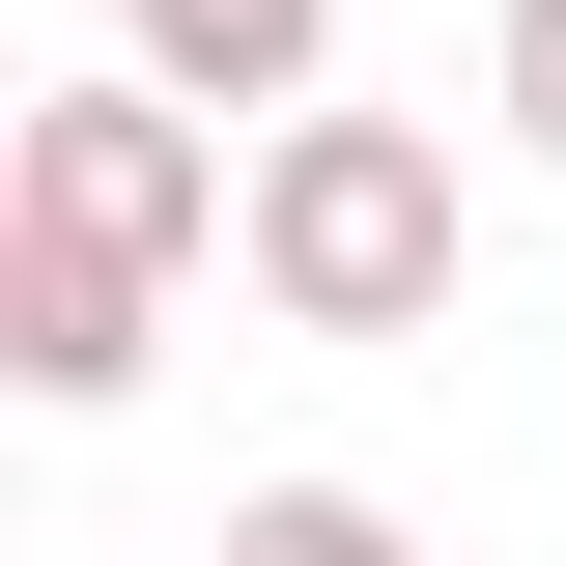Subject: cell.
I'll use <instances>...</instances> for the list:
<instances>
[{
	"label": "cell",
	"instance_id": "obj_1",
	"mask_svg": "<svg viewBox=\"0 0 566 566\" xmlns=\"http://www.w3.org/2000/svg\"><path fill=\"white\" fill-rule=\"evenodd\" d=\"M453 255H482V199H453V114H255V227H227V283H255L283 340H453Z\"/></svg>",
	"mask_w": 566,
	"mask_h": 566
},
{
	"label": "cell",
	"instance_id": "obj_2",
	"mask_svg": "<svg viewBox=\"0 0 566 566\" xmlns=\"http://www.w3.org/2000/svg\"><path fill=\"white\" fill-rule=\"evenodd\" d=\"M0 199H57V227H114V255H170V283H199L227 227H255V170H227V114H199V85H170V57L114 29L85 85H29V142H0Z\"/></svg>",
	"mask_w": 566,
	"mask_h": 566
},
{
	"label": "cell",
	"instance_id": "obj_3",
	"mask_svg": "<svg viewBox=\"0 0 566 566\" xmlns=\"http://www.w3.org/2000/svg\"><path fill=\"white\" fill-rule=\"evenodd\" d=\"M142 340H170V255H114V227H57V199H0V397H29V424H114Z\"/></svg>",
	"mask_w": 566,
	"mask_h": 566
},
{
	"label": "cell",
	"instance_id": "obj_4",
	"mask_svg": "<svg viewBox=\"0 0 566 566\" xmlns=\"http://www.w3.org/2000/svg\"><path fill=\"white\" fill-rule=\"evenodd\" d=\"M114 29L199 85V114H312V85H340V0H114Z\"/></svg>",
	"mask_w": 566,
	"mask_h": 566
},
{
	"label": "cell",
	"instance_id": "obj_5",
	"mask_svg": "<svg viewBox=\"0 0 566 566\" xmlns=\"http://www.w3.org/2000/svg\"><path fill=\"white\" fill-rule=\"evenodd\" d=\"M482 114H510V170H566V0H482Z\"/></svg>",
	"mask_w": 566,
	"mask_h": 566
},
{
	"label": "cell",
	"instance_id": "obj_6",
	"mask_svg": "<svg viewBox=\"0 0 566 566\" xmlns=\"http://www.w3.org/2000/svg\"><path fill=\"white\" fill-rule=\"evenodd\" d=\"M227 566H397V510H368V482H255V510H227Z\"/></svg>",
	"mask_w": 566,
	"mask_h": 566
}]
</instances>
